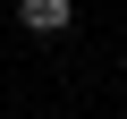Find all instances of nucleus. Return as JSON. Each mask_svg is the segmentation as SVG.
I'll list each match as a JSON object with an SVG mask.
<instances>
[{
	"label": "nucleus",
	"mask_w": 127,
	"mask_h": 119,
	"mask_svg": "<svg viewBox=\"0 0 127 119\" xmlns=\"http://www.w3.org/2000/svg\"><path fill=\"white\" fill-rule=\"evenodd\" d=\"M17 17H26L34 34H59V26L76 17V0H17Z\"/></svg>",
	"instance_id": "nucleus-1"
}]
</instances>
